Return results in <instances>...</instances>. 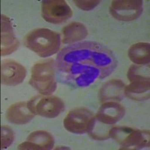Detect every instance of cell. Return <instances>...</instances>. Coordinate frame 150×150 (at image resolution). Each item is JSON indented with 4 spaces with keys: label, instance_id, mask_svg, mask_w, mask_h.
I'll return each mask as SVG.
<instances>
[{
    "label": "cell",
    "instance_id": "cell-2",
    "mask_svg": "<svg viewBox=\"0 0 150 150\" xmlns=\"http://www.w3.org/2000/svg\"><path fill=\"white\" fill-rule=\"evenodd\" d=\"M60 45L59 33L45 28L33 29L24 38V45L43 58L56 54Z\"/></svg>",
    "mask_w": 150,
    "mask_h": 150
},
{
    "label": "cell",
    "instance_id": "cell-18",
    "mask_svg": "<svg viewBox=\"0 0 150 150\" xmlns=\"http://www.w3.org/2000/svg\"><path fill=\"white\" fill-rule=\"evenodd\" d=\"M110 128V125L101 122L94 116L89 123L87 132L94 140H105L110 138L109 131Z\"/></svg>",
    "mask_w": 150,
    "mask_h": 150
},
{
    "label": "cell",
    "instance_id": "cell-6",
    "mask_svg": "<svg viewBox=\"0 0 150 150\" xmlns=\"http://www.w3.org/2000/svg\"><path fill=\"white\" fill-rule=\"evenodd\" d=\"M41 15L47 22L61 24L73 15V11L64 0H45L41 4Z\"/></svg>",
    "mask_w": 150,
    "mask_h": 150
},
{
    "label": "cell",
    "instance_id": "cell-9",
    "mask_svg": "<svg viewBox=\"0 0 150 150\" xmlns=\"http://www.w3.org/2000/svg\"><path fill=\"white\" fill-rule=\"evenodd\" d=\"M2 83L15 86L23 82L26 77V69L21 64L11 59H4L1 64Z\"/></svg>",
    "mask_w": 150,
    "mask_h": 150
},
{
    "label": "cell",
    "instance_id": "cell-11",
    "mask_svg": "<svg viewBox=\"0 0 150 150\" xmlns=\"http://www.w3.org/2000/svg\"><path fill=\"white\" fill-rule=\"evenodd\" d=\"M125 114V109L122 104L115 101H108L101 106L96 118L104 124L112 125L121 120Z\"/></svg>",
    "mask_w": 150,
    "mask_h": 150
},
{
    "label": "cell",
    "instance_id": "cell-15",
    "mask_svg": "<svg viewBox=\"0 0 150 150\" xmlns=\"http://www.w3.org/2000/svg\"><path fill=\"white\" fill-rule=\"evenodd\" d=\"M63 44L73 45L85 39L88 35L87 28L81 23L74 22L68 24L62 30Z\"/></svg>",
    "mask_w": 150,
    "mask_h": 150
},
{
    "label": "cell",
    "instance_id": "cell-3",
    "mask_svg": "<svg viewBox=\"0 0 150 150\" xmlns=\"http://www.w3.org/2000/svg\"><path fill=\"white\" fill-rule=\"evenodd\" d=\"M56 62L53 59L40 61L31 70L29 83L43 96H51L56 91Z\"/></svg>",
    "mask_w": 150,
    "mask_h": 150
},
{
    "label": "cell",
    "instance_id": "cell-1",
    "mask_svg": "<svg viewBox=\"0 0 150 150\" xmlns=\"http://www.w3.org/2000/svg\"><path fill=\"white\" fill-rule=\"evenodd\" d=\"M112 50L93 41H80L62 48L56 60L62 82L73 87H89L108 77L117 67Z\"/></svg>",
    "mask_w": 150,
    "mask_h": 150
},
{
    "label": "cell",
    "instance_id": "cell-10",
    "mask_svg": "<svg viewBox=\"0 0 150 150\" xmlns=\"http://www.w3.org/2000/svg\"><path fill=\"white\" fill-rule=\"evenodd\" d=\"M54 146V138L45 131H36L29 135L24 143L18 146V149L49 150Z\"/></svg>",
    "mask_w": 150,
    "mask_h": 150
},
{
    "label": "cell",
    "instance_id": "cell-5",
    "mask_svg": "<svg viewBox=\"0 0 150 150\" xmlns=\"http://www.w3.org/2000/svg\"><path fill=\"white\" fill-rule=\"evenodd\" d=\"M27 103L29 108L35 115L45 118L56 117L65 109L63 101L53 96H37Z\"/></svg>",
    "mask_w": 150,
    "mask_h": 150
},
{
    "label": "cell",
    "instance_id": "cell-21",
    "mask_svg": "<svg viewBox=\"0 0 150 150\" xmlns=\"http://www.w3.org/2000/svg\"><path fill=\"white\" fill-rule=\"evenodd\" d=\"M74 4L77 5L79 8L82 9L83 11H90L92 10L93 8L98 6L100 4V1H93V0H90V1H74Z\"/></svg>",
    "mask_w": 150,
    "mask_h": 150
},
{
    "label": "cell",
    "instance_id": "cell-20",
    "mask_svg": "<svg viewBox=\"0 0 150 150\" xmlns=\"http://www.w3.org/2000/svg\"><path fill=\"white\" fill-rule=\"evenodd\" d=\"M15 138L14 131L8 125L2 126V139H1V146L2 149H6L11 145Z\"/></svg>",
    "mask_w": 150,
    "mask_h": 150
},
{
    "label": "cell",
    "instance_id": "cell-19",
    "mask_svg": "<svg viewBox=\"0 0 150 150\" xmlns=\"http://www.w3.org/2000/svg\"><path fill=\"white\" fill-rule=\"evenodd\" d=\"M127 77L130 82L149 81V64L132 65L128 69Z\"/></svg>",
    "mask_w": 150,
    "mask_h": 150
},
{
    "label": "cell",
    "instance_id": "cell-8",
    "mask_svg": "<svg viewBox=\"0 0 150 150\" xmlns=\"http://www.w3.org/2000/svg\"><path fill=\"white\" fill-rule=\"evenodd\" d=\"M93 113L86 108H76L71 110L64 120V127L67 131L77 134L86 133Z\"/></svg>",
    "mask_w": 150,
    "mask_h": 150
},
{
    "label": "cell",
    "instance_id": "cell-4",
    "mask_svg": "<svg viewBox=\"0 0 150 150\" xmlns=\"http://www.w3.org/2000/svg\"><path fill=\"white\" fill-rule=\"evenodd\" d=\"M110 137L120 143L121 149H141L149 146V131L126 126L110 128Z\"/></svg>",
    "mask_w": 150,
    "mask_h": 150
},
{
    "label": "cell",
    "instance_id": "cell-16",
    "mask_svg": "<svg viewBox=\"0 0 150 150\" xmlns=\"http://www.w3.org/2000/svg\"><path fill=\"white\" fill-rule=\"evenodd\" d=\"M149 81H135L125 86V94L134 101H146L149 98Z\"/></svg>",
    "mask_w": 150,
    "mask_h": 150
},
{
    "label": "cell",
    "instance_id": "cell-17",
    "mask_svg": "<svg viewBox=\"0 0 150 150\" xmlns=\"http://www.w3.org/2000/svg\"><path fill=\"white\" fill-rule=\"evenodd\" d=\"M149 43L140 42L128 50V57L136 65H149L150 62V46Z\"/></svg>",
    "mask_w": 150,
    "mask_h": 150
},
{
    "label": "cell",
    "instance_id": "cell-7",
    "mask_svg": "<svg viewBox=\"0 0 150 150\" xmlns=\"http://www.w3.org/2000/svg\"><path fill=\"white\" fill-rule=\"evenodd\" d=\"M143 10L142 0H115L110 8L111 15L120 21H132L138 18Z\"/></svg>",
    "mask_w": 150,
    "mask_h": 150
},
{
    "label": "cell",
    "instance_id": "cell-13",
    "mask_svg": "<svg viewBox=\"0 0 150 150\" xmlns=\"http://www.w3.org/2000/svg\"><path fill=\"white\" fill-rule=\"evenodd\" d=\"M126 86L121 80L112 79L106 82L99 91V98L101 102L122 101L125 96Z\"/></svg>",
    "mask_w": 150,
    "mask_h": 150
},
{
    "label": "cell",
    "instance_id": "cell-12",
    "mask_svg": "<svg viewBox=\"0 0 150 150\" xmlns=\"http://www.w3.org/2000/svg\"><path fill=\"white\" fill-rule=\"evenodd\" d=\"M20 42L14 35V29L10 19L2 14V41L1 55L2 56L11 54L17 50Z\"/></svg>",
    "mask_w": 150,
    "mask_h": 150
},
{
    "label": "cell",
    "instance_id": "cell-14",
    "mask_svg": "<svg viewBox=\"0 0 150 150\" xmlns=\"http://www.w3.org/2000/svg\"><path fill=\"white\" fill-rule=\"evenodd\" d=\"M35 115L29 108L28 103L25 101L12 104L8 108L6 119L11 123L16 125H25L30 122Z\"/></svg>",
    "mask_w": 150,
    "mask_h": 150
}]
</instances>
